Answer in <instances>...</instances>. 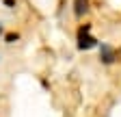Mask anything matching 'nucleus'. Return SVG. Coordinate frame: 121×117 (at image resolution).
I'll return each mask as SVG.
<instances>
[{"instance_id": "4", "label": "nucleus", "mask_w": 121, "mask_h": 117, "mask_svg": "<svg viewBox=\"0 0 121 117\" xmlns=\"http://www.w3.org/2000/svg\"><path fill=\"white\" fill-rule=\"evenodd\" d=\"M7 41H9V43H13V41H17V35H13V33H11V35H7Z\"/></svg>"}, {"instance_id": "1", "label": "nucleus", "mask_w": 121, "mask_h": 117, "mask_svg": "<svg viewBox=\"0 0 121 117\" xmlns=\"http://www.w3.org/2000/svg\"><path fill=\"white\" fill-rule=\"evenodd\" d=\"M93 46H95V39L89 35V26H82L80 33H78V48L80 50H89Z\"/></svg>"}, {"instance_id": "5", "label": "nucleus", "mask_w": 121, "mask_h": 117, "mask_svg": "<svg viewBox=\"0 0 121 117\" xmlns=\"http://www.w3.org/2000/svg\"><path fill=\"white\" fill-rule=\"evenodd\" d=\"M0 33H2V26H0Z\"/></svg>"}, {"instance_id": "2", "label": "nucleus", "mask_w": 121, "mask_h": 117, "mask_svg": "<svg viewBox=\"0 0 121 117\" xmlns=\"http://www.w3.org/2000/svg\"><path fill=\"white\" fill-rule=\"evenodd\" d=\"M73 7H76V9H73V11H76V15L82 18L84 13H86V9H89V0H76Z\"/></svg>"}, {"instance_id": "3", "label": "nucleus", "mask_w": 121, "mask_h": 117, "mask_svg": "<svg viewBox=\"0 0 121 117\" xmlns=\"http://www.w3.org/2000/svg\"><path fill=\"white\" fill-rule=\"evenodd\" d=\"M112 58H115L112 50H110L108 46H102V61H104V63H112Z\"/></svg>"}]
</instances>
